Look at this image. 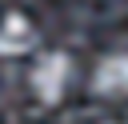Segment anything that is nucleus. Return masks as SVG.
<instances>
[{
	"label": "nucleus",
	"instance_id": "nucleus-1",
	"mask_svg": "<svg viewBox=\"0 0 128 124\" xmlns=\"http://www.w3.org/2000/svg\"><path fill=\"white\" fill-rule=\"evenodd\" d=\"M68 80H72V56L60 52V48L36 56V64L28 72V88L40 104H60L64 92H68Z\"/></svg>",
	"mask_w": 128,
	"mask_h": 124
},
{
	"label": "nucleus",
	"instance_id": "nucleus-2",
	"mask_svg": "<svg viewBox=\"0 0 128 124\" xmlns=\"http://www.w3.org/2000/svg\"><path fill=\"white\" fill-rule=\"evenodd\" d=\"M92 92L104 100H124L128 96V52H108L92 68Z\"/></svg>",
	"mask_w": 128,
	"mask_h": 124
},
{
	"label": "nucleus",
	"instance_id": "nucleus-3",
	"mask_svg": "<svg viewBox=\"0 0 128 124\" xmlns=\"http://www.w3.org/2000/svg\"><path fill=\"white\" fill-rule=\"evenodd\" d=\"M36 24L28 20V16H20V12H8L4 20H0V56H24V52H32L36 48Z\"/></svg>",
	"mask_w": 128,
	"mask_h": 124
},
{
	"label": "nucleus",
	"instance_id": "nucleus-4",
	"mask_svg": "<svg viewBox=\"0 0 128 124\" xmlns=\"http://www.w3.org/2000/svg\"><path fill=\"white\" fill-rule=\"evenodd\" d=\"M104 124H128V120H104Z\"/></svg>",
	"mask_w": 128,
	"mask_h": 124
}]
</instances>
